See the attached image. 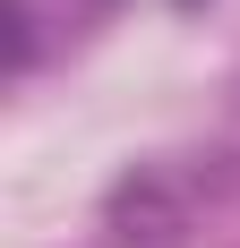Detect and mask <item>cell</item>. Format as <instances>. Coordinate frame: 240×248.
Here are the masks:
<instances>
[{
	"label": "cell",
	"mask_w": 240,
	"mask_h": 248,
	"mask_svg": "<svg viewBox=\"0 0 240 248\" xmlns=\"http://www.w3.org/2000/svg\"><path fill=\"white\" fill-rule=\"evenodd\" d=\"M189 205H197V171H171V163H137V171L112 188L103 205V223L120 240H171V231H189Z\"/></svg>",
	"instance_id": "1"
}]
</instances>
